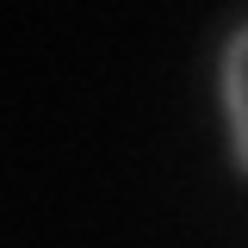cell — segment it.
Segmentation results:
<instances>
[{"label": "cell", "mask_w": 248, "mask_h": 248, "mask_svg": "<svg viewBox=\"0 0 248 248\" xmlns=\"http://www.w3.org/2000/svg\"><path fill=\"white\" fill-rule=\"evenodd\" d=\"M217 99H223V124H230V161L248 180V19L217 50Z\"/></svg>", "instance_id": "cell-1"}]
</instances>
